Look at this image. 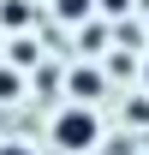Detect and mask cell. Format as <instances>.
Wrapping results in <instances>:
<instances>
[{
    "label": "cell",
    "mask_w": 149,
    "mask_h": 155,
    "mask_svg": "<svg viewBox=\"0 0 149 155\" xmlns=\"http://www.w3.org/2000/svg\"><path fill=\"white\" fill-rule=\"evenodd\" d=\"M0 155H36V149H24V143H0Z\"/></svg>",
    "instance_id": "cell-7"
},
{
    "label": "cell",
    "mask_w": 149,
    "mask_h": 155,
    "mask_svg": "<svg viewBox=\"0 0 149 155\" xmlns=\"http://www.w3.org/2000/svg\"><path fill=\"white\" fill-rule=\"evenodd\" d=\"M18 90H24V78L12 72V66H6V72H0V101H12V96H18Z\"/></svg>",
    "instance_id": "cell-5"
},
{
    "label": "cell",
    "mask_w": 149,
    "mask_h": 155,
    "mask_svg": "<svg viewBox=\"0 0 149 155\" xmlns=\"http://www.w3.org/2000/svg\"><path fill=\"white\" fill-rule=\"evenodd\" d=\"M0 18L12 24V30H24V18H30V6H24V0H6V6H0Z\"/></svg>",
    "instance_id": "cell-4"
},
{
    "label": "cell",
    "mask_w": 149,
    "mask_h": 155,
    "mask_svg": "<svg viewBox=\"0 0 149 155\" xmlns=\"http://www.w3.org/2000/svg\"><path fill=\"white\" fill-rule=\"evenodd\" d=\"M95 12H108V18H125V12H131V0H95Z\"/></svg>",
    "instance_id": "cell-6"
},
{
    "label": "cell",
    "mask_w": 149,
    "mask_h": 155,
    "mask_svg": "<svg viewBox=\"0 0 149 155\" xmlns=\"http://www.w3.org/2000/svg\"><path fill=\"white\" fill-rule=\"evenodd\" d=\"M48 137H54V149H66V155H90L95 143H101V114L84 107V101H66L54 114V125H48Z\"/></svg>",
    "instance_id": "cell-1"
},
{
    "label": "cell",
    "mask_w": 149,
    "mask_h": 155,
    "mask_svg": "<svg viewBox=\"0 0 149 155\" xmlns=\"http://www.w3.org/2000/svg\"><path fill=\"white\" fill-rule=\"evenodd\" d=\"M90 12H95V0H54L60 24H90Z\"/></svg>",
    "instance_id": "cell-3"
},
{
    "label": "cell",
    "mask_w": 149,
    "mask_h": 155,
    "mask_svg": "<svg viewBox=\"0 0 149 155\" xmlns=\"http://www.w3.org/2000/svg\"><path fill=\"white\" fill-rule=\"evenodd\" d=\"M66 90H72V101L95 107V101H101V90H108V78H101V66H72V78H66Z\"/></svg>",
    "instance_id": "cell-2"
},
{
    "label": "cell",
    "mask_w": 149,
    "mask_h": 155,
    "mask_svg": "<svg viewBox=\"0 0 149 155\" xmlns=\"http://www.w3.org/2000/svg\"><path fill=\"white\" fill-rule=\"evenodd\" d=\"M143 96H149V54H143Z\"/></svg>",
    "instance_id": "cell-8"
}]
</instances>
